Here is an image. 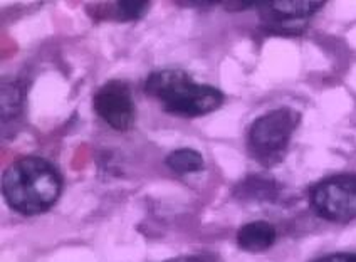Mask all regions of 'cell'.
<instances>
[{
  "label": "cell",
  "mask_w": 356,
  "mask_h": 262,
  "mask_svg": "<svg viewBox=\"0 0 356 262\" xmlns=\"http://www.w3.org/2000/svg\"><path fill=\"white\" fill-rule=\"evenodd\" d=\"M63 181L54 167L39 156H22L2 177L3 199L22 215L47 212L60 195Z\"/></svg>",
  "instance_id": "1"
},
{
  "label": "cell",
  "mask_w": 356,
  "mask_h": 262,
  "mask_svg": "<svg viewBox=\"0 0 356 262\" xmlns=\"http://www.w3.org/2000/svg\"><path fill=\"white\" fill-rule=\"evenodd\" d=\"M145 92L160 101L170 115L197 118L218 110L224 103V92L209 84L197 83L181 69L153 71L145 81Z\"/></svg>",
  "instance_id": "2"
},
{
  "label": "cell",
  "mask_w": 356,
  "mask_h": 262,
  "mask_svg": "<svg viewBox=\"0 0 356 262\" xmlns=\"http://www.w3.org/2000/svg\"><path fill=\"white\" fill-rule=\"evenodd\" d=\"M301 115L293 108L273 110L250 124L248 148L254 160L264 167H273L284 158L293 133L296 131Z\"/></svg>",
  "instance_id": "3"
},
{
  "label": "cell",
  "mask_w": 356,
  "mask_h": 262,
  "mask_svg": "<svg viewBox=\"0 0 356 262\" xmlns=\"http://www.w3.org/2000/svg\"><path fill=\"white\" fill-rule=\"evenodd\" d=\"M309 202L321 219L346 224L356 219V175L341 173L311 188Z\"/></svg>",
  "instance_id": "4"
},
{
  "label": "cell",
  "mask_w": 356,
  "mask_h": 262,
  "mask_svg": "<svg viewBox=\"0 0 356 262\" xmlns=\"http://www.w3.org/2000/svg\"><path fill=\"white\" fill-rule=\"evenodd\" d=\"M92 106L99 118L106 121L113 130L127 131L135 123V101L131 90L123 81H109L103 84L95 95Z\"/></svg>",
  "instance_id": "5"
},
{
  "label": "cell",
  "mask_w": 356,
  "mask_h": 262,
  "mask_svg": "<svg viewBox=\"0 0 356 262\" xmlns=\"http://www.w3.org/2000/svg\"><path fill=\"white\" fill-rule=\"evenodd\" d=\"M326 2L319 0H274L261 2L266 12L267 31L281 34H299L306 26V20L325 7Z\"/></svg>",
  "instance_id": "6"
},
{
  "label": "cell",
  "mask_w": 356,
  "mask_h": 262,
  "mask_svg": "<svg viewBox=\"0 0 356 262\" xmlns=\"http://www.w3.org/2000/svg\"><path fill=\"white\" fill-rule=\"evenodd\" d=\"M276 242V229L266 220L249 222L237 232V245L248 252H264Z\"/></svg>",
  "instance_id": "7"
},
{
  "label": "cell",
  "mask_w": 356,
  "mask_h": 262,
  "mask_svg": "<svg viewBox=\"0 0 356 262\" xmlns=\"http://www.w3.org/2000/svg\"><path fill=\"white\" fill-rule=\"evenodd\" d=\"M167 165L170 170L178 175H187V173L202 172L205 167L204 156L193 148H178L167 156Z\"/></svg>",
  "instance_id": "8"
},
{
  "label": "cell",
  "mask_w": 356,
  "mask_h": 262,
  "mask_svg": "<svg viewBox=\"0 0 356 262\" xmlns=\"http://www.w3.org/2000/svg\"><path fill=\"white\" fill-rule=\"evenodd\" d=\"M149 2L143 0H120V2H109L108 9L111 15L120 20H135L147 14Z\"/></svg>",
  "instance_id": "9"
},
{
  "label": "cell",
  "mask_w": 356,
  "mask_h": 262,
  "mask_svg": "<svg viewBox=\"0 0 356 262\" xmlns=\"http://www.w3.org/2000/svg\"><path fill=\"white\" fill-rule=\"evenodd\" d=\"M238 192L245 193V195L252 197V199H270V197L277 192V188L274 181L264 180L261 179V177H249V179L241 185Z\"/></svg>",
  "instance_id": "10"
},
{
  "label": "cell",
  "mask_w": 356,
  "mask_h": 262,
  "mask_svg": "<svg viewBox=\"0 0 356 262\" xmlns=\"http://www.w3.org/2000/svg\"><path fill=\"white\" fill-rule=\"evenodd\" d=\"M313 262H356V254H351V252L330 254V256L319 257V259Z\"/></svg>",
  "instance_id": "11"
},
{
  "label": "cell",
  "mask_w": 356,
  "mask_h": 262,
  "mask_svg": "<svg viewBox=\"0 0 356 262\" xmlns=\"http://www.w3.org/2000/svg\"><path fill=\"white\" fill-rule=\"evenodd\" d=\"M167 262H202L195 259V257H175V259H170Z\"/></svg>",
  "instance_id": "12"
}]
</instances>
